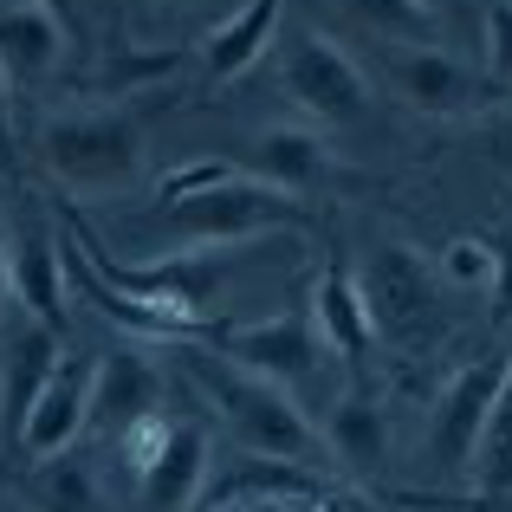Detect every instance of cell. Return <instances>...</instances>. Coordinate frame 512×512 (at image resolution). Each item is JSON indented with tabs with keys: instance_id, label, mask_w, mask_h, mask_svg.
Listing matches in <instances>:
<instances>
[{
	"instance_id": "obj_1",
	"label": "cell",
	"mask_w": 512,
	"mask_h": 512,
	"mask_svg": "<svg viewBox=\"0 0 512 512\" xmlns=\"http://www.w3.org/2000/svg\"><path fill=\"white\" fill-rule=\"evenodd\" d=\"M39 169L78 201L130 195L143 182V117L130 104H91V111L46 117Z\"/></svg>"
},
{
	"instance_id": "obj_2",
	"label": "cell",
	"mask_w": 512,
	"mask_h": 512,
	"mask_svg": "<svg viewBox=\"0 0 512 512\" xmlns=\"http://www.w3.org/2000/svg\"><path fill=\"white\" fill-rule=\"evenodd\" d=\"M188 370H195L201 389H208V402L227 422V435H234L253 461H279V467H312L318 461L325 441H318V428L305 422L299 396H286L279 383L227 363L221 350H188Z\"/></svg>"
},
{
	"instance_id": "obj_3",
	"label": "cell",
	"mask_w": 512,
	"mask_h": 512,
	"mask_svg": "<svg viewBox=\"0 0 512 512\" xmlns=\"http://www.w3.org/2000/svg\"><path fill=\"white\" fill-rule=\"evenodd\" d=\"M65 240H72V253L117 292V299L143 305V312H163L182 331H195L201 344H214V331H221L214 305H221V279H227V266L214 260V253H169V260H156V266H130V260H111L104 240L91 234L85 221H65Z\"/></svg>"
},
{
	"instance_id": "obj_4",
	"label": "cell",
	"mask_w": 512,
	"mask_h": 512,
	"mask_svg": "<svg viewBox=\"0 0 512 512\" xmlns=\"http://www.w3.org/2000/svg\"><path fill=\"white\" fill-rule=\"evenodd\" d=\"M305 221H312L305 201L266 188L260 175H247V169L221 175V182H208V188H188V195H169L163 214H156V227H163L182 253L240 247V240H260V234H273V227H305Z\"/></svg>"
},
{
	"instance_id": "obj_5",
	"label": "cell",
	"mask_w": 512,
	"mask_h": 512,
	"mask_svg": "<svg viewBox=\"0 0 512 512\" xmlns=\"http://www.w3.org/2000/svg\"><path fill=\"white\" fill-rule=\"evenodd\" d=\"M273 46H279V85H286L299 124L338 130V124H357V117H363V104H370V78H363V65L350 59L318 20L279 33Z\"/></svg>"
},
{
	"instance_id": "obj_6",
	"label": "cell",
	"mask_w": 512,
	"mask_h": 512,
	"mask_svg": "<svg viewBox=\"0 0 512 512\" xmlns=\"http://www.w3.org/2000/svg\"><path fill=\"white\" fill-rule=\"evenodd\" d=\"M357 299L370 312V331L389 344H409L435 325V305H441V279L428 266L422 247L409 240H376L357 266Z\"/></svg>"
},
{
	"instance_id": "obj_7",
	"label": "cell",
	"mask_w": 512,
	"mask_h": 512,
	"mask_svg": "<svg viewBox=\"0 0 512 512\" xmlns=\"http://www.w3.org/2000/svg\"><path fill=\"white\" fill-rule=\"evenodd\" d=\"M214 350H221L227 363H240V370L279 383L286 396L312 389L318 370H325V357H331L325 338H318L312 299H292L286 312L266 318V325H221V331H214Z\"/></svg>"
},
{
	"instance_id": "obj_8",
	"label": "cell",
	"mask_w": 512,
	"mask_h": 512,
	"mask_svg": "<svg viewBox=\"0 0 512 512\" xmlns=\"http://www.w3.org/2000/svg\"><path fill=\"white\" fill-rule=\"evenodd\" d=\"M389 91H396L409 111L435 117V124H454V117L487 104V85L474 78V65H461L441 46H422V39L389 52Z\"/></svg>"
},
{
	"instance_id": "obj_9",
	"label": "cell",
	"mask_w": 512,
	"mask_h": 512,
	"mask_svg": "<svg viewBox=\"0 0 512 512\" xmlns=\"http://www.w3.org/2000/svg\"><path fill=\"white\" fill-rule=\"evenodd\" d=\"M500 376H506V357H474L441 389L435 428H428V448H435L441 467H474V448H480V435H487L493 396H500Z\"/></svg>"
},
{
	"instance_id": "obj_10",
	"label": "cell",
	"mask_w": 512,
	"mask_h": 512,
	"mask_svg": "<svg viewBox=\"0 0 512 512\" xmlns=\"http://www.w3.org/2000/svg\"><path fill=\"white\" fill-rule=\"evenodd\" d=\"M85 428H91V357H59V370L33 396L13 441H20L26 461H46V454H65Z\"/></svg>"
},
{
	"instance_id": "obj_11",
	"label": "cell",
	"mask_w": 512,
	"mask_h": 512,
	"mask_svg": "<svg viewBox=\"0 0 512 512\" xmlns=\"http://www.w3.org/2000/svg\"><path fill=\"white\" fill-rule=\"evenodd\" d=\"M143 415H163V370L137 344H117L111 357H91V422H104V435L117 441Z\"/></svg>"
},
{
	"instance_id": "obj_12",
	"label": "cell",
	"mask_w": 512,
	"mask_h": 512,
	"mask_svg": "<svg viewBox=\"0 0 512 512\" xmlns=\"http://www.w3.org/2000/svg\"><path fill=\"white\" fill-rule=\"evenodd\" d=\"M247 175H260L266 188L299 201V195H318V188L338 175V150H331L325 130H312V124H266L260 137H253Z\"/></svg>"
},
{
	"instance_id": "obj_13",
	"label": "cell",
	"mask_w": 512,
	"mask_h": 512,
	"mask_svg": "<svg viewBox=\"0 0 512 512\" xmlns=\"http://www.w3.org/2000/svg\"><path fill=\"white\" fill-rule=\"evenodd\" d=\"M279 20H286V0H240V7L227 13L221 26L201 39V72H208L214 85H234V78H247L253 65L273 52Z\"/></svg>"
},
{
	"instance_id": "obj_14",
	"label": "cell",
	"mask_w": 512,
	"mask_h": 512,
	"mask_svg": "<svg viewBox=\"0 0 512 512\" xmlns=\"http://www.w3.org/2000/svg\"><path fill=\"white\" fill-rule=\"evenodd\" d=\"M312 318H318L325 350L344 363V370H363V363H370L376 331H370V312H363V299H357L350 260H325V273H318V286H312Z\"/></svg>"
},
{
	"instance_id": "obj_15",
	"label": "cell",
	"mask_w": 512,
	"mask_h": 512,
	"mask_svg": "<svg viewBox=\"0 0 512 512\" xmlns=\"http://www.w3.org/2000/svg\"><path fill=\"white\" fill-rule=\"evenodd\" d=\"M143 506L150 512H188L208 487V422H169L156 461L143 467Z\"/></svg>"
},
{
	"instance_id": "obj_16",
	"label": "cell",
	"mask_w": 512,
	"mask_h": 512,
	"mask_svg": "<svg viewBox=\"0 0 512 512\" xmlns=\"http://www.w3.org/2000/svg\"><path fill=\"white\" fill-rule=\"evenodd\" d=\"M325 454L331 461H344L350 474H376L383 467V454H389V415H383V402L370 396V389H344L338 402H331V415H325Z\"/></svg>"
},
{
	"instance_id": "obj_17",
	"label": "cell",
	"mask_w": 512,
	"mask_h": 512,
	"mask_svg": "<svg viewBox=\"0 0 512 512\" xmlns=\"http://www.w3.org/2000/svg\"><path fill=\"white\" fill-rule=\"evenodd\" d=\"M13 273V305H26V318L65 338V247H52L46 234H26L7 253Z\"/></svg>"
},
{
	"instance_id": "obj_18",
	"label": "cell",
	"mask_w": 512,
	"mask_h": 512,
	"mask_svg": "<svg viewBox=\"0 0 512 512\" xmlns=\"http://www.w3.org/2000/svg\"><path fill=\"white\" fill-rule=\"evenodd\" d=\"M65 46H72V33H65L52 13L20 7V0H0V65H7V78H46V72H59Z\"/></svg>"
},
{
	"instance_id": "obj_19",
	"label": "cell",
	"mask_w": 512,
	"mask_h": 512,
	"mask_svg": "<svg viewBox=\"0 0 512 512\" xmlns=\"http://www.w3.org/2000/svg\"><path fill=\"white\" fill-rule=\"evenodd\" d=\"M59 331H46V325H26L20 338L7 344V363H0V415L13 422V435H20V422H26V409H33V396L46 389V376L59 370Z\"/></svg>"
},
{
	"instance_id": "obj_20",
	"label": "cell",
	"mask_w": 512,
	"mask_h": 512,
	"mask_svg": "<svg viewBox=\"0 0 512 512\" xmlns=\"http://www.w3.org/2000/svg\"><path fill=\"white\" fill-rule=\"evenodd\" d=\"M26 506L33 512H104L91 461H78L72 448L33 461V474H26Z\"/></svg>"
},
{
	"instance_id": "obj_21",
	"label": "cell",
	"mask_w": 512,
	"mask_h": 512,
	"mask_svg": "<svg viewBox=\"0 0 512 512\" xmlns=\"http://www.w3.org/2000/svg\"><path fill=\"white\" fill-rule=\"evenodd\" d=\"M474 480H480L487 500H506L512 493V350H506V376H500V396H493L487 435L474 448Z\"/></svg>"
},
{
	"instance_id": "obj_22",
	"label": "cell",
	"mask_w": 512,
	"mask_h": 512,
	"mask_svg": "<svg viewBox=\"0 0 512 512\" xmlns=\"http://www.w3.org/2000/svg\"><path fill=\"white\" fill-rule=\"evenodd\" d=\"M331 7H338L357 33L389 39V46H415L422 26H428V13L415 7V0H331Z\"/></svg>"
},
{
	"instance_id": "obj_23",
	"label": "cell",
	"mask_w": 512,
	"mask_h": 512,
	"mask_svg": "<svg viewBox=\"0 0 512 512\" xmlns=\"http://www.w3.org/2000/svg\"><path fill=\"white\" fill-rule=\"evenodd\" d=\"M428 266H435V279H441V292H467V286H487V273H493V253H487V240H448V247H441L435 253V260H428Z\"/></svg>"
},
{
	"instance_id": "obj_24",
	"label": "cell",
	"mask_w": 512,
	"mask_h": 512,
	"mask_svg": "<svg viewBox=\"0 0 512 512\" xmlns=\"http://www.w3.org/2000/svg\"><path fill=\"white\" fill-rule=\"evenodd\" d=\"M493 253V273H487V299H493V325L512 331V234H493L487 240Z\"/></svg>"
},
{
	"instance_id": "obj_25",
	"label": "cell",
	"mask_w": 512,
	"mask_h": 512,
	"mask_svg": "<svg viewBox=\"0 0 512 512\" xmlns=\"http://www.w3.org/2000/svg\"><path fill=\"white\" fill-rule=\"evenodd\" d=\"M487 72L512 85V0H493L487 7Z\"/></svg>"
},
{
	"instance_id": "obj_26",
	"label": "cell",
	"mask_w": 512,
	"mask_h": 512,
	"mask_svg": "<svg viewBox=\"0 0 512 512\" xmlns=\"http://www.w3.org/2000/svg\"><path fill=\"white\" fill-rule=\"evenodd\" d=\"M480 150H487V163L500 175H512V98L487 111V124H480Z\"/></svg>"
},
{
	"instance_id": "obj_27",
	"label": "cell",
	"mask_w": 512,
	"mask_h": 512,
	"mask_svg": "<svg viewBox=\"0 0 512 512\" xmlns=\"http://www.w3.org/2000/svg\"><path fill=\"white\" fill-rule=\"evenodd\" d=\"M240 163H208V156H195V163H182V169H169L163 175V201L169 195H188V188H208V182H221V175H234Z\"/></svg>"
},
{
	"instance_id": "obj_28",
	"label": "cell",
	"mask_w": 512,
	"mask_h": 512,
	"mask_svg": "<svg viewBox=\"0 0 512 512\" xmlns=\"http://www.w3.org/2000/svg\"><path fill=\"white\" fill-rule=\"evenodd\" d=\"M7 98H13V78H7V65H0V163H7V150H13V111H7Z\"/></svg>"
},
{
	"instance_id": "obj_29",
	"label": "cell",
	"mask_w": 512,
	"mask_h": 512,
	"mask_svg": "<svg viewBox=\"0 0 512 512\" xmlns=\"http://www.w3.org/2000/svg\"><path fill=\"white\" fill-rule=\"evenodd\" d=\"M20 7H39V13H52L65 33H78V0H20Z\"/></svg>"
},
{
	"instance_id": "obj_30",
	"label": "cell",
	"mask_w": 512,
	"mask_h": 512,
	"mask_svg": "<svg viewBox=\"0 0 512 512\" xmlns=\"http://www.w3.org/2000/svg\"><path fill=\"white\" fill-rule=\"evenodd\" d=\"M240 512H305V506L286 500V493H260V500H240Z\"/></svg>"
},
{
	"instance_id": "obj_31",
	"label": "cell",
	"mask_w": 512,
	"mask_h": 512,
	"mask_svg": "<svg viewBox=\"0 0 512 512\" xmlns=\"http://www.w3.org/2000/svg\"><path fill=\"white\" fill-rule=\"evenodd\" d=\"M7 253H13V247H7V227H0V318L13 312V273H7Z\"/></svg>"
},
{
	"instance_id": "obj_32",
	"label": "cell",
	"mask_w": 512,
	"mask_h": 512,
	"mask_svg": "<svg viewBox=\"0 0 512 512\" xmlns=\"http://www.w3.org/2000/svg\"><path fill=\"white\" fill-rule=\"evenodd\" d=\"M312 512H357V506H344V500H318Z\"/></svg>"
},
{
	"instance_id": "obj_33",
	"label": "cell",
	"mask_w": 512,
	"mask_h": 512,
	"mask_svg": "<svg viewBox=\"0 0 512 512\" xmlns=\"http://www.w3.org/2000/svg\"><path fill=\"white\" fill-rule=\"evenodd\" d=\"M415 7H422V13H441V7H454V0H415Z\"/></svg>"
},
{
	"instance_id": "obj_34",
	"label": "cell",
	"mask_w": 512,
	"mask_h": 512,
	"mask_svg": "<svg viewBox=\"0 0 512 512\" xmlns=\"http://www.w3.org/2000/svg\"><path fill=\"white\" fill-rule=\"evenodd\" d=\"M208 512H240V500H221V506H208Z\"/></svg>"
}]
</instances>
